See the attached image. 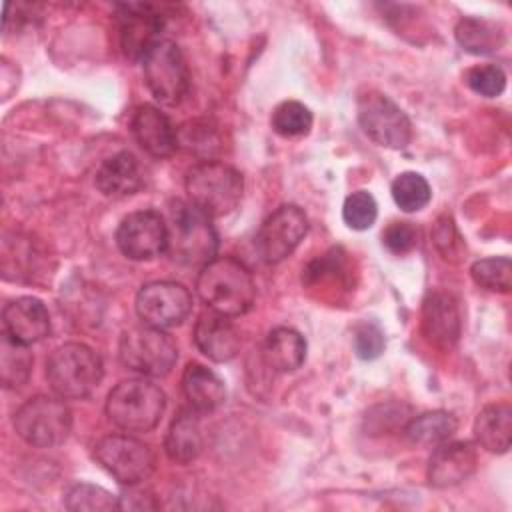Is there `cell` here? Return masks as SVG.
Masks as SVG:
<instances>
[{"label":"cell","mask_w":512,"mask_h":512,"mask_svg":"<svg viewBox=\"0 0 512 512\" xmlns=\"http://www.w3.org/2000/svg\"><path fill=\"white\" fill-rule=\"evenodd\" d=\"M196 292L202 302L222 316H242L256 300V286L250 270L236 258H212L200 268Z\"/></svg>","instance_id":"1"},{"label":"cell","mask_w":512,"mask_h":512,"mask_svg":"<svg viewBox=\"0 0 512 512\" xmlns=\"http://www.w3.org/2000/svg\"><path fill=\"white\" fill-rule=\"evenodd\" d=\"M216 248L218 236L210 216L190 202H176L168 224V256L184 266H204L214 258Z\"/></svg>","instance_id":"2"},{"label":"cell","mask_w":512,"mask_h":512,"mask_svg":"<svg viewBox=\"0 0 512 512\" xmlns=\"http://www.w3.org/2000/svg\"><path fill=\"white\" fill-rule=\"evenodd\" d=\"M244 180L236 168L218 160H204L188 170V202L210 218L230 214L242 200Z\"/></svg>","instance_id":"3"},{"label":"cell","mask_w":512,"mask_h":512,"mask_svg":"<svg viewBox=\"0 0 512 512\" xmlns=\"http://www.w3.org/2000/svg\"><path fill=\"white\" fill-rule=\"evenodd\" d=\"M166 408V396L160 386L132 378L116 384L106 400V414L110 422L124 432L152 430Z\"/></svg>","instance_id":"4"},{"label":"cell","mask_w":512,"mask_h":512,"mask_svg":"<svg viewBox=\"0 0 512 512\" xmlns=\"http://www.w3.org/2000/svg\"><path fill=\"white\" fill-rule=\"evenodd\" d=\"M102 360L86 344L58 346L46 362V378L60 398H86L102 380Z\"/></svg>","instance_id":"5"},{"label":"cell","mask_w":512,"mask_h":512,"mask_svg":"<svg viewBox=\"0 0 512 512\" xmlns=\"http://www.w3.org/2000/svg\"><path fill=\"white\" fill-rule=\"evenodd\" d=\"M70 428V408L52 396H34L26 400L14 414V430L30 446H58L68 438Z\"/></svg>","instance_id":"6"},{"label":"cell","mask_w":512,"mask_h":512,"mask_svg":"<svg viewBox=\"0 0 512 512\" xmlns=\"http://www.w3.org/2000/svg\"><path fill=\"white\" fill-rule=\"evenodd\" d=\"M118 356L128 370L140 376L160 378L166 376L176 364L178 350L174 340L164 330L144 324L122 334Z\"/></svg>","instance_id":"7"},{"label":"cell","mask_w":512,"mask_h":512,"mask_svg":"<svg viewBox=\"0 0 512 512\" xmlns=\"http://www.w3.org/2000/svg\"><path fill=\"white\" fill-rule=\"evenodd\" d=\"M142 70L150 94L164 106L178 104L188 92V66L172 40H158L142 58Z\"/></svg>","instance_id":"8"},{"label":"cell","mask_w":512,"mask_h":512,"mask_svg":"<svg viewBox=\"0 0 512 512\" xmlns=\"http://www.w3.org/2000/svg\"><path fill=\"white\" fill-rule=\"evenodd\" d=\"M94 458L114 480L128 486L146 480L154 470L152 450L128 434L100 438L94 446Z\"/></svg>","instance_id":"9"},{"label":"cell","mask_w":512,"mask_h":512,"mask_svg":"<svg viewBox=\"0 0 512 512\" xmlns=\"http://www.w3.org/2000/svg\"><path fill=\"white\" fill-rule=\"evenodd\" d=\"M358 122L364 134L386 148H406L412 140V124L404 110L386 94L366 92L358 98Z\"/></svg>","instance_id":"10"},{"label":"cell","mask_w":512,"mask_h":512,"mask_svg":"<svg viewBox=\"0 0 512 512\" xmlns=\"http://www.w3.org/2000/svg\"><path fill=\"white\" fill-rule=\"evenodd\" d=\"M190 310L192 296L180 282H148L136 294V314L146 326L152 328H172L186 320Z\"/></svg>","instance_id":"11"},{"label":"cell","mask_w":512,"mask_h":512,"mask_svg":"<svg viewBox=\"0 0 512 512\" xmlns=\"http://www.w3.org/2000/svg\"><path fill=\"white\" fill-rule=\"evenodd\" d=\"M308 232V218L302 208L284 204L276 208L256 234V250L268 264H278L288 258Z\"/></svg>","instance_id":"12"},{"label":"cell","mask_w":512,"mask_h":512,"mask_svg":"<svg viewBox=\"0 0 512 512\" xmlns=\"http://www.w3.org/2000/svg\"><path fill=\"white\" fill-rule=\"evenodd\" d=\"M166 240L168 224L156 210L132 212L116 230V244L130 260H150L166 252Z\"/></svg>","instance_id":"13"},{"label":"cell","mask_w":512,"mask_h":512,"mask_svg":"<svg viewBox=\"0 0 512 512\" xmlns=\"http://www.w3.org/2000/svg\"><path fill=\"white\" fill-rule=\"evenodd\" d=\"M120 8V44L128 58L142 60L160 40L162 16L150 4H122Z\"/></svg>","instance_id":"14"},{"label":"cell","mask_w":512,"mask_h":512,"mask_svg":"<svg viewBox=\"0 0 512 512\" xmlns=\"http://www.w3.org/2000/svg\"><path fill=\"white\" fill-rule=\"evenodd\" d=\"M460 324V308L452 294L436 290L424 298L422 334L432 346L440 350L452 348L458 342Z\"/></svg>","instance_id":"15"},{"label":"cell","mask_w":512,"mask_h":512,"mask_svg":"<svg viewBox=\"0 0 512 512\" xmlns=\"http://www.w3.org/2000/svg\"><path fill=\"white\" fill-rule=\"evenodd\" d=\"M478 466L476 448L470 442H442L428 460V482L434 488H450L468 480Z\"/></svg>","instance_id":"16"},{"label":"cell","mask_w":512,"mask_h":512,"mask_svg":"<svg viewBox=\"0 0 512 512\" xmlns=\"http://www.w3.org/2000/svg\"><path fill=\"white\" fill-rule=\"evenodd\" d=\"M130 130L138 146L154 158H168L178 148L176 128L164 112L150 104L136 108L130 120Z\"/></svg>","instance_id":"17"},{"label":"cell","mask_w":512,"mask_h":512,"mask_svg":"<svg viewBox=\"0 0 512 512\" xmlns=\"http://www.w3.org/2000/svg\"><path fill=\"white\" fill-rule=\"evenodd\" d=\"M2 324L4 332L22 344L38 342L50 332L48 310L38 298L32 296L10 300L2 310Z\"/></svg>","instance_id":"18"},{"label":"cell","mask_w":512,"mask_h":512,"mask_svg":"<svg viewBox=\"0 0 512 512\" xmlns=\"http://www.w3.org/2000/svg\"><path fill=\"white\" fill-rule=\"evenodd\" d=\"M194 342L198 350L214 362H228L240 350V334L236 326L218 312H204L194 326Z\"/></svg>","instance_id":"19"},{"label":"cell","mask_w":512,"mask_h":512,"mask_svg":"<svg viewBox=\"0 0 512 512\" xmlns=\"http://www.w3.org/2000/svg\"><path fill=\"white\" fill-rule=\"evenodd\" d=\"M96 186L110 198L132 196L144 186L142 166L130 152H118L100 164Z\"/></svg>","instance_id":"20"},{"label":"cell","mask_w":512,"mask_h":512,"mask_svg":"<svg viewBox=\"0 0 512 512\" xmlns=\"http://www.w3.org/2000/svg\"><path fill=\"white\" fill-rule=\"evenodd\" d=\"M198 410H182L170 424L164 448L170 460L178 464H188L196 460L204 448V432Z\"/></svg>","instance_id":"21"},{"label":"cell","mask_w":512,"mask_h":512,"mask_svg":"<svg viewBox=\"0 0 512 512\" xmlns=\"http://www.w3.org/2000/svg\"><path fill=\"white\" fill-rule=\"evenodd\" d=\"M262 360L274 372L286 374L302 366L306 358V340L300 332L280 326L268 332L262 342Z\"/></svg>","instance_id":"22"},{"label":"cell","mask_w":512,"mask_h":512,"mask_svg":"<svg viewBox=\"0 0 512 512\" xmlns=\"http://www.w3.org/2000/svg\"><path fill=\"white\" fill-rule=\"evenodd\" d=\"M182 392L190 408L198 412H212L226 400V388L218 374L202 364H188L182 374Z\"/></svg>","instance_id":"23"},{"label":"cell","mask_w":512,"mask_h":512,"mask_svg":"<svg viewBox=\"0 0 512 512\" xmlns=\"http://www.w3.org/2000/svg\"><path fill=\"white\" fill-rule=\"evenodd\" d=\"M474 436L488 452L504 454L512 440V408L508 402L488 404L474 420Z\"/></svg>","instance_id":"24"},{"label":"cell","mask_w":512,"mask_h":512,"mask_svg":"<svg viewBox=\"0 0 512 512\" xmlns=\"http://www.w3.org/2000/svg\"><path fill=\"white\" fill-rule=\"evenodd\" d=\"M458 428V420L444 410H432L414 416L406 428L404 436L416 446H438L446 442Z\"/></svg>","instance_id":"25"},{"label":"cell","mask_w":512,"mask_h":512,"mask_svg":"<svg viewBox=\"0 0 512 512\" xmlns=\"http://www.w3.org/2000/svg\"><path fill=\"white\" fill-rule=\"evenodd\" d=\"M454 34H456V40L462 46V50L476 54V56L494 54L506 42L502 28L488 20H482V18H462L456 24Z\"/></svg>","instance_id":"26"},{"label":"cell","mask_w":512,"mask_h":512,"mask_svg":"<svg viewBox=\"0 0 512 512\" xmlns=\"http://www.w3.org/2000/svg\"><path fill=\"white\" fill-rule=\"evenodd\" d=\"M32 370V354L28 344H22L2 332L0 340V382L4 388L22 386Z\"/></svg>","instance_id":"27"},{"label":"cell","mask_w":512,"mask_h":512,"mask_svg":"<svg viewBox=\"0 0 512 512\" xmlns=\"http://www.w3.org/2000/svg\"><path fill=\"white\" fill-rule=\"evenodd\" d=\"M430 184L418 172H402L392 182V198L404 212H418L430 202Z\"/></svg>","instance_id":"28"},{"label":"cell","mask_w":512,"mask_h":512,"mask_svg":"<svg viewBox=\"0 0 512 512\" xmlns=\"http://www.w3.org/2000/svg\"><path fill=\"white\" fill-rule=\"evenodd\" d=\"M64 504L72 512H110L120 510V500L94 484H76L66 492Z\"/></svg>","instance_id":"29"},{"label":"cell","mask_w":512,"mask_h":512,"mask_svg":"<svg viewBox=\"0 0 512 512\" xmlns=\"http://www.w3.org/2000/svg\"><path fill=\"white\" fill-rule=\"evenodd\" d=\"M472 280L490 292H508L512 286V262L506 256L482 258L470 266Z\"/></svg>","instance_id":"30"},{"label":"cell","mask_w":512,"mask_h":512,"mask_svg":"<svg viewBox=\"0 0 512 512\" xmlns=\"http://www.w3.org/2000/svg\"><path fill=\"white\" fill-rule=\"evenodd\" d=\"M310 126H312V112L302 102L288 100L276 106V110L272 112V128L280 136H286V138L302 136L310 130Z\"/></svg>","instance_id":"31"},{"label":"cell","mask_w":512,"mask_h":512,"mask_svg":"<svg viewBox=\"0 0 512 512\" xmlns=\"http://www.w3.org/2000/svg\"><path fill=\"white\" fill-rule=\"evenodd\" d=\"M378 216L376 200L370 192H352L342 206V218L352 230H368Z\"/></svg>","instance_id":"32"},{"label":"cell","mask_w":512,"mask_h":512,"mask_svg":"<svg viewBox=\"0 0 512 512\" xmlns=\"http://www.w3.org/2000/svg\"><path fill=\"white\" fill-rule=\"evenodd\" d=\"M464 82L472 92L486 98H496L506 88V74L496 64H482V66L470 68L464 74Z\"/></svg>","instance_id":"33"},{"label":"cell","mask_w":512,"mask_h":512,"mask_svg":"<svg viewBox=\"0 0 512 512\" xmlns=\"http://www.w3.org/2000/svg\"><path fill=\"white\" fill-rule=\"evenodd\" d=\"M386 340L376 324H362L354 332V352L362 360H374L384 352Z\"/></svg>","instance_id":"34"},{"label":"cell","mask_w":512,"mask_h":512,"mask_svg":"<svg viewBox=\"0 0 512 512\" xmlns=\"http://www.w3.org/2000/svg\"><path fill=\"white\" fill-rule=\"evenodd\" d=\"M434 242H436V248L442 252V256L452 262H456L460 258L462 248H464V242L448 216L438 218L436 228H434Z\"/></svg>","instance_id":"35"},{"label":"cell","mask_w":512,"mask_h":512,"mask_svg":"<svg viewBox=\"0 0 512 512\" xmlns=\"http://www.w3.org/2000/svg\"><path fill=\"white\" fill-rule=\"evenodd\" d=\"M384 246L394 254L410 252L418 242V232L410 222H392L382 234Z\"/></svg>","instance_id":"36"},{"label":"cell","mask_w":512,"mask_h":512,"mask_svg":"<svg viewBox=\"0 0 512 512\" xmlns=\"http://www.w3.org/2000/svg\"><path fill=\"white\" fill-rule=\"evenodd\" d=\"M186 146L188 150H198L204 148V152H208L210 148H214L216 144V136L212 134V130H208L206 124H192V128H182L178 132V146Z\"/></svg>","instance_id":"37"},{"label":"cell","mask_w":512,"mask_h":512,"mask_svg":"<svg viewBox=\"0 0 512 512\" xmlns=\"http://www.w3.org/2000/svg\"><path fill=\"white\" fill-rule=\"evenodd\" d=\"M120 500V510L128 508V510H148V508H156L158 504L152 500V496H146L142 492H130L124 496H118Z\"/></svg>","instance_id":"38"}]
</instances>
